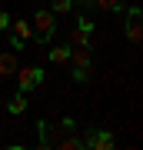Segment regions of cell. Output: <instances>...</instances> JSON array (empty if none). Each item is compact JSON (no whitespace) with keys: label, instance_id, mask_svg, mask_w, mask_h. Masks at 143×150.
I'll list each match as a JSON object with an SVG mask.
<instances>
[{"label":"cell","instance_id":"6da1fadb","mask_svg":"<svg viewBox=\"0 0 143 150\" xmlns=\"http://www.w3.org/2000/svg\"><path fill=\"white\" fill-rule=\"evenodd\" d=\"M30 27H33L37 43H50L53 40V30H57V13H53V10H37Z\"/></svg>","mask_w":143,"mask_h":150},{"label":"cell","instance_id":"7a4b0ae2","mask_svg":"<svg viewBox=\"0 0 143 150\" xmlns=\"http://www.w3.org/2000/svg\"><path fill=\"white\" fill-rule=\"evenodd\" d=\"M17 87H20V93H30L33 87L43 83V70L40 67H17Z\"/></svg>","mask_w":143,"mask_h":150},{"label":"cell","instance_id":"3957f363","mask_svg":"<svg viewBox=\"0 0 143 150\" xmlns=\"http://www.w3.org/2000/svg\"><path fill=\"white\" fill-rule=\"evenodd\" d=\"M83 147H90V150H113L117 147V137H113L110 130H90V134L83 137Z\"/></svg>","mask_w":143,"mask_h":150},{"label":"cell","instance_id":"277c9868","mask_svg":"<svg viewBox=\"0 0 143 150\" xmlns=\"http://www.w3.org/2000/svg\"><path fill=\"white\" fill-rule=\"evenodd\" d=\"M37 140H40V147H57L60 144V123L37 120Z\"/></svg>","mask_w":143,"mask_h":150},{"label":"cell","instance_id":"5b68a950","mask_svg":"<svg viewBox=\"0 0 143 150\" xmlns=\"http://www.w3.org/2000/svg\"><path fill=\"white\" fill-rule=\"evenodd\" d=\"M143 37V27H140V7H130V20H127V40L130 43H140Z\"/></svg>","mask_w":143,"mask_h":150},{"label":"cell","instance_id":"8992f818","mask_svg":"<svg viewBox=\"0 0 143 150\" xmlns=\"http://www.w3.org/2000/svg\"><path fill=\"white\" fill-rule=\"evenodd\" d=\"M70 60H73V67H87L90 70L93 54H90V47H70Z\"/></svg>","mask_w":143,"mask_h":150},{"label":"cell","instance_id":"52a82bcc","mask_svg":"<svg viewBox=\"0 0 143 150\" xmlns=\"http://www.w3.org/2000/svg\"><path fill=\"white\" fill-rule=\"evenodd\" d=\"M17 67H20L17 64V54L13 50H4V54H0V74L10 77V74H17Z\"/></svg>","mask_w":143,"mask_h":150},{"label":"cell","instance_id":"ba28073f","mask_svg":"<svg viewBox=\"0 0 143 150\" xmlns=\"http://www.w3.org/2000/svg\"><path fill=\"white\" fill-rule=\"evenodd\" d=\"M10 33L13 37H20V40H33V27H30V20H10Z\"/></svg>","mask_w":143,"mask_h":150},{"label":"cell","instance_id":"9c48e42d","mask_svg":"<svg viewBox=\"0 0 143 150\" xmlns=\"http://www.w3.org/2000/svg\"><path fill=\"white\" fill-rule=\"evenodd\" d=\"M93 7L103 10V13H120L123 7H127V0H93Z\"/></svg>","mask_w":143,"mask_h":150},{"label":"cell","instance_id":"30bf717a","mask_svg":"<svg viewBox=\"0 0 143 150\" xmlns=\"http://www.w3.org/2000/svg\"><path fill=\"white\" fill-rule=\"evenodd\" d=\"M70 47H90V33H87V30H80V27H73V30H70Z\"/></svg>","mask_w":143,"mask_h":150},{"label":"cell","instance_id":"8fae6325","mask_svg":"<svg viewBox=\"0 0 143 150\" xmlns=\"http://www.w3.org/2000/svg\"><path fill=\"white\" fill-rule=\"evenodd\" d=\"M27 110V93H17L13 100H7V113H13V117H20Z\"/></svg>","mask_w":143,"mask_h":150},{"label":"cell","instance_id":"7c38bea8","mask_svg":"<svg viewBox=\"0 0 143 150\" xmlns=\"http://www.w3.org/2000/svg\"><path fill=\"white\" fill-rule=\"evenodd\" d=\"M50 60H53V64H67V60H70V43H67V47H53L50 50Z\"/></svg>","mask_w":143,"mask_h":150},{"label":"cell","instance_id":"4fadbf2b","mask_svg":"<svg viewBox=\"0 0 143 150\" xmlns=\"http://www.w3.org/2000/svg\"><path fill=\"white\" fill-rule=\"evenodd\" d=\"M57 147H63V150H80V147H83V140H77L73 134H70L67 140H60V144H57Z\"/></svg>","mask_w":143,"mask_h":150},{"label":"cell","instance_id":"5bb4252c","mask_svg":"<svg viewBox=\"0 0 143 150\" xmlns=\"http://www.w3.org/2000/svg\"><path fill=\"white\" fill-rule=\"evenodd\" d=\"M73 10V0H53V13H70Z\"/></svg>","mask_w":143,"mask_h":150},{"label":"cell","instance_id":"9a60e30c","mask_svg":"<svg viewBox=\"0 0 143 150\" xmlns=\"http://www.w3.org/2000/svg\"><path fill=\"white\" fill-rule=\"evenodd\" d=\"M73 80L77 83H87V80H90V70H87V67H73Z\"/></svg>","mask_w":143,"mask_h":150},{"label":"cell","instance_id":"2e32d148","mask_svg":"<svg viewBox=\"0 0 143 150\" xmlns=\"http://www.w3.org/2000/svg\"><path fill=\"white\" fill-rule=\"evenodd\" d=\"M77 27H80V30H87V33H93V30H97V23L90 20V17H80V20H77Z\"/></svg>","mask_w":143,"mask_h":150},{"label":"cell","instance_id":"e0dca14e","mask_svg":"<svg viewBox=\"0 0 143 150\" xmlns=\"http://www.w3.org/2000/svg\"><path fill=\"white\" fill-rule=\"evenodd\" d=\"M60 130H63V134H73V130H77V120L73 117H63V120H60Z\"/></svg>","mask_w":143,"mask_h":150},{"label":"cell","instance_id":"ac0fdd59","mask_svg":"<svg viewBox=\"0 0 143 150\" xmlns=\"http://www.w3.org/2000/svg\"><path fill=\"white\" fill-rule=\"evenodd\" d=\"M10 47H13V50H17V54H20V50H23V47H27V40H20V37H13V33H10Z\"/></svg>","mask_w":143,"mask_h":150},{"label":"cell","instance_id":"d6986e66","mask_svg":"<svg viewBox=\"0 0 143 150\" xmlns=\"http://www.w3.org/2000/svg\"><path fill=\"white\" fill-rule=\"evenodd\" d=\"M0 30H10V13L0 10Z\"/></svg>","mask_w":143,"mask_h":150},{"label":"cell","instance_id":"ffe728a7","mask_svg":"<svg viewBox=\"0 0 143 150\" xmlns=\"http://www.w3.org/2000/svg\"><path fill=\"white\" fill-rule=\"evenodd\" d=\"M83 4H87V7H93V0H83Z\"/></svg>","mask_w":143,"mask_h":150},{"label":"cell","instance_id":"44dd1931","mask_svg":"<svg viewBox=\"0 0 143 150\" xmlns=\"http://www.w3.org/2000/svg\"><path fill=\"white\" fill-rule=\"evenodd\" d=\"M0 83H4V74H0Z\"/></svg>","mask_w":143,"mask_h":150}]
</instances>
